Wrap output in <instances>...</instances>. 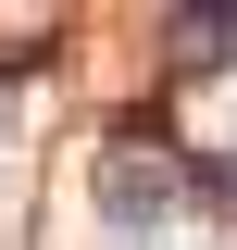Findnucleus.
<instances>
[{
  "instance_id": "f257e3e1",
  "label": "nucleus",
  "mask_w": 237,
  "mask_h": 250,
  "mask_svg": "<svg viewBox=\"0 0 237 250\" xmlns=\"http://www.w3.org/2000/svg\"><path fill=\"white\" fill-rule=\"evenodd\" d=\"M187 200H200L187 150H162V138H113V150H100V225H113V238H150V225H175Z\"/></svg>"
}]
</instances>
